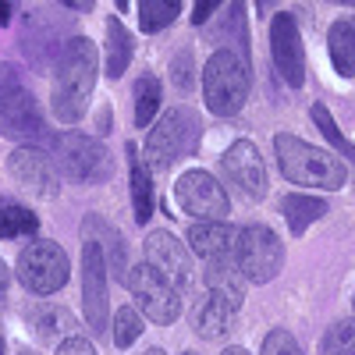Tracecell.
I'll return each mask as SVG.
<instances>
[{"label": "cell", "mask_w": 355, "mask_h": 355, "mask_svg": "<svg viewBox=\"0 0 355 355\" xmlns=\"http://www.w3.org/2000/svg\"><path fill=\"white\" fill-rule=\"evenodd\" d=\"M64 25L61 21H53L50 15H33L28 18V28H25V36H21V46H25V53L33 57V64H40V68H46L50 61L57 64V57H61V50H64Z\"/></svg>", "instance_id": "cell-16"}, {"label": "cell", "mask_w": 355, "mask_h": 355, "mask_svg": "<svg viewBox=\"0 0 355 355\" xmlns=\"http://www.w3.org/2000/svg\"><path fill=\"white\" fill-rule=\"evenodd\" d=\"M259 355H302V348L288 331H270L263 338V352Z\"/></svg>", "instance_id": "cell-33"}, {"label": "cell", "mask_w": 355, "mask_h": 355, "mask_svg": "<svg viewBox=\"0 0 355 355\" xmlns=\"http://www.w3.org/2000/svg\"><path fill=\"white\" fill-rule=\"evenodd\" d=\"M146 355H167V352H160V348H150V352H146Z\"/></svg>", "instance_id": "cell-42"}, {"label": "cell", "mask_w": 355, "mask_h": 355, "mask_svg": "<svg viewBox=\"0 0 355 355\" xmlns=\"http://www.w3.org/2000/svg\"><path fill=\"white\" fill-rule=\"evenodd\" d=\"M224 40L231 36V46L227 50H234V53H242L245 61H249V33H245V0H234L231 4V11H227V25H224V33H220Z\"/></svg>", "instance_id": "cell-31"}, {"label": "cell", "mask_w": 355, "mask_h": 355, "mask_svg": "<svg viewBox=\"0 0 355 355\" xmlns=\"http://www.w3.org/2000/svg\"><path fill=\"white\" fill-rule=\"evenodd\" d=\"M220 174H224V182L249 202L266 196V167H263L256 142H249V139H239L220 157Z\"/></svg>", "instance_id": "cell-12"}, {"label": "cell", "mask_w": 355, "mask_h": 355, "mask_svg": "<svg viewBox=\"0 0 355 355\" xmlns=\"http://www.w3.org/2000/svg\"><path fill=\"white\" fill-rule=\"evenodd\" d=\"M57 355H96L93 341L82 338V334H68L61 345H57Z\"/></svg>", "instance_id": "cell-34"}, {"label": "cell", "mask_w": 355, "mask_h": 355, "mask_svg": "<svg viewBox=\"0 0 355 355\" xmlns=\"http://www.w3.org/2000/svg\"><path fill=\"white\" fill-rule=\"evenodd\" d=\"M50 150H53V160L61 167V174L78 185H100L110 178V153L93 135L61 132L50 139Z\"/></svg>", "instance_id": "cell-5"}, {"label": "cell", "mask_w": 355, "mask_h": 355, "mask_svg": "<svg viewBox=\"0 0 355 355\" xmlns=\"http://www.w3.org/2000/svg\"><path fill=\"white\" fill-rule=\"evenodd\" d=\"M234 239H239V231H234L227 220H196L189 227V249L202 259L210 256H231L234 252Z\"/></svg>", "instance_id": "cell-18"}, {"label": "cell", "mask_w": 355, "mask_h": 355, "mask_svg": "<svg viewBox=\"0 0 355 355\" xmlns=\"http://www.w3.org/2000/svg\"><path fill=\"white\" fill-rule=\"evenodd\" d=\"M281 214L288 220V231L299 239V234H306L320 217H327V202H323L320 196H306V192H291L281 199Z\"/></svg>", "instance_id": "cell-20"}, {"label": "cell", "mask_w": 355, "mask_h": 355, "mask_svg": "<svg viewBox=\"0 0 355 355\" xmlns=\"http://www.w3.org/2000/svg\"><path fill=\"white\" fill-rule=\"evenodd\" d=\"M128 185H132L135 224H146L153 217V182H150V167L135 153V146H128Z\"/></svg>", "instance_id": "cell-21"}, {"label": "cell", "mask_w": 355, "mask_h": 355, "mask_svg": "<svg viewBox=\"0 0 355 355\" xmlns=\"http://www.w3.org/2000/svg\"><path fill=\"white\" fill-rule=\"evenodd\" d=\"M274 4H277V0H256V11H259V15H270Z\"/></svg>", "instance_id": "cell-39"}, {"label": "cell", "mask_w": 355, "mask_h": 355, "mask_svg": "<svg viewBox=\"0 0 355 355\" xmlns=\"http://www.w3.org/2000/svg\"><path fill=\"white\" fill-rule=\"evenodd\" d=\"M220 355H249V352H245V348H224Z\"/></svg>", "instance_id": "cell-40"}, {"label": "cell", "mask_w": 355, "mask_h": 355, "mask_svg": "<svg viewBox=\"0 0 355 355\" xmlns=\"http://www.w3.org/2000/svg\"><path fill=\"white\" fill-rule=\"evenodd\" d=\"M8 174L15 178L21 189L36 192L43 199L57 196V160L46 150L33 146V142H21L18 150L8 157Z\"/></svg>", "instance_id": "cell-15"}, {"label": "cell", "mask_w": 355, "mask_h": 355, "mask_svg": "<svg viewBox=\"0 0 355 355\" xmlns=\"http://www.w3.org/2000/svg\"><path fill=\"white\" fill-rule=\"evenodd\" d=\"M110 334H114V345L117 348H132L142 338V309H135V306L117 309L114 313V323H110Z\"/></svg>", "instance_id": "cell-30"}, {"label": "cell", "mask_w": 355, "mask_h": 355, "mask_svg": "<svg viewBox=\"0 0 355 355\" xmlns=\"http://www.w3.org/2000/svg\"><path fill=\"white\" fill-rule=\"evenodd\" d=\"M178 15H182V0H139V28L142 33H160Z\"/></svg>", "instance_id": "cell-27"}, {"label": "cell", "mask_w": 355, "mask_h": 355, "mask_svg": "<svg viewBox=\"0 0 355 355\" xmlns=\"http://www.w3.org/2000/svg\"><path fill=\"white\" fill-rule=\"evenodd\" d=\"M107 78H121L132 64V53H135V43H132V33L121 25V18H107Z\"/></svg>", "instance_id": "cell-23"}, {"label": "cell", "mask_w": 355, "mask_h": 355, "mask_svg": "<svg viewBox=\"0 0 355 355\" xmlns=\"http://www.w3.org/2000/svg\"><path fill=\"white\" fill-rule=\"evenodd\" d=\"M323 355H355V320H341L323 334Z\"/></svg>", "instance_id": "cell-32"}, {"label": "cell", "mask_w": 355, "mask_h": 355, "mask_svg": "<svg viewBox=\"0 0 355 355\" xmlns=\"http://www.w3.org/2000/svg\"><path fill=\"white\" fill-rule=\"evenodd\" d=\"M178 202L192 220H224L227 217V192L210 171H185L178 178Z\"/></svg>", "instance_id": "cell-11"}, {"label": "cell", "mask_w": 355, "mask_h": 355, "mask_svg": "<svg viewBox=\"0 0 355 355\" xmlns=\"http://www.w3.org/2000/svg\"><path fill=\"white\" fill-rule=\"evenodd\" d=\"M309 114H313L316 128L323 132V139H327V142L334 146V150H338V153H341V157H345V160H348V164L355 167V146H352V142H348V139L341 135V128H338V121L331 117V110L323 107V103H313V110H309Z\"/></svg>", "instance_id": "cell-29"}, {"label": "cell", "mask_w": 355, "mask_h": 355, "mask_svg": "<svg viewBox=\"0 0 355 355\" xmlns=\"http://www.w3.org/2000/svg\"><path fill=\"white\" fill-rule=\"evenodd\" d=\"M18 355H36V352H33V348H25V352H18Z\"/></svg>", "instance_id": "cell-44"}, {"label": "cell", "mask_w": 355, "mask_h": 355, "mask_svg": "<svg viewBox=\"0 0 355 355\" xmlns=\"http://www.w3.org/2000/svg\"><path fill=\"white\" fill-rule=\"evenodd\" d=\"M199 132H202V125H199L196 110L171 107L150 128V135H146V164H150L153 171H167L171 164H178L185 153L196 150Z\"/></svg>", "instance_id": "cell-4"}, {"label": "cell", "mask_w": 355, "mask_h": 355, "mask_svg": "<svg viewBox=\"0 0 355 355\" xmlns=\"http://www.w3.org/2000/svg\"><path fill=\"white\" fill-rule=\"evenodd\" d=\"M96 75H100L96 46L85 36H71L53 64V93H50V110L61 125L82 121L89 96H93Z\"/></svg>", "instance_id": "cell-1"}, {"label": "cell", "mask_w": 355, "mask_h": 355, "mask_svg": "<svg viewBox=\"0 0 355 355\" xmlns=\"http://www.w3.org/2000/svg\"><path fill=\"white\" fill-rule=\"evenodd\" d=\"M202 281H206V288H210V295L224 299L231 309H239V306L245 302V284H249V277L242 274V266L234 263V252H231V256H210V259H206Z\"/></svg>", "instance_id": "cell-17"}, {"label": "cell", "mask_w": 355, "mask_h": 355, "mask_svg": "<svg viewBox=\"0 0 355 355\" xmlns=\"http://www.w3.org/2000/svg\"><path fill=\"white\" fill-rule=\"evenodd\" d=\"M331 4H355V0H331Z\"/></svg>", "instance_id": "cell-43"}, {"label": "cell", "mask_w": 355, "mask_h": 355, "mask_svg": "<svg viewBox=\"0 0 355 355\" xmlns=\"http://www.w3.org/2000/svg\"><path fill=\"white\" fill-rule=\"evenodd\" d=\"M160 100H164V89L153 75H142L132 89V117H135V128H150L153 117L160 114Z\"/></svg>", "instance_id": "cell-25"}, {"label": "cell", "mask_w": 355, "mask_h": 355, "mask_svg": "<svg viewBox=\"0 0 355 355\" xmlns=\"http://www.w3.org/2000/svg\"><path fill=\"white\" fill-rule=\"evenodd\" d=\"M0 355H4V334H0Z\"/></svg>", "instance_id": "cell-45"}, {"label": "cell", "mask_w": 355, "mask_h": 355, "mask_svg": "<svg viewBox=\"0 0 355 355\" xmlns=\"http://www.w3.org/2000/svg\"><path fill=\"white\" fill-rule=\"evenodd\" d=\"M274 153L277 167L291 185H306V189H323V192H338L345 189V164L331 157L327 150H316L299 135H274Z\"/></svg>", "instance_id": "cell-2"}, {"label": "cell", "mask_w": 355, "mask_h": 355, "mask_svg": "<svg viewBox=\"0 0 355 355\" xmlns=\"http://www.w3.org/2000/svg\"><path fill=\"white\" fill-rule=\"evenodd\" d=\"M28 327L36 331L40 341H64L75 331V316L61 306H36L28 309Z\"/></svg>", "instance_id": "cell-24"}, {"label": "cell", "mask_w": 355, "mask_h": 355, "mask_svg": "<svg viewBox=\"0 0 355 355\" xmlns=\"http://www.w3.org/2000/svg\"><path fill=\"white\" fill-rule=\"evenodd\" d=\"M327 50H331V61H334V71L352 78L355 75V15L348 18H338L327 33Z\"/></svg>", "instance_id": "cell-22"}, {"label": "cell", "mask_w": 355, "mask_h": 355, "mask_svg": "<svg viewBox=\"0 0 355 355\" xmlns=\"http://www.w3.org/2000/svg\"><path fill=\"white\" fill-rule=\"evenodd\" d=\"M85 227L103 234V245H100V249H103V256H107V266H110V270H117V274L132 270V266H128V256H125L128 249H125V242H121V234H117V231H114L107 220H100V217H89V220H85ZM125 277H128V274H125Z\"/></svg>", "instance_id": "cell-28"}, {"label": "cell", "mask_w": 355, "mask_h": 355, "mask_svg": "<svg viewBox=\"0 0 355 355\" xmlns=\"http://www.w3.org/2000/svg\"><path fill=\"white\" fill-rule=\"evenodd\" d=\"M185 355H192V352H185Z\"/></svg>", "instance_id": "cell-46"}, {"label": "cell", "mask_w": 355, "mask_h": 355, "mask_svg": "<svg viewBox=\"0 0 355 355\" xmlns=\"http://www.w3.org/2000/svg\"><path fill=\"white\" fill-rule=\"evenodd\" d=\"M146 263H150L164 281H171L178 291L192 288V256H189V245L178 242L171 231H150V239H146Z\"/></svg>", "instance_id": "cell-14"}, {"label": "cell", "mask_w": 355, "mask_h": 355, "mask_svg": "<svg viewBox=\"0 0 355 355\" xmlns=\"http://www.w3.org/2000/svg\"><path fill=\"white\" fill-rule=\"evenodd\" d=\"M71 277V259L68 252L50 242V239H40V242H28L18 256V281L33 291V295H53L61 291Z\"/></svg>", "instance_id": "cell-6"}, {"label": "cell", "mask_w": 355, "mask_h": 355, "mask_svg": "<svg viewBox=\"0 0 355 355\" xmlns=\"http://www.w3.org/2000/svg\"><path fill=\"white\" fill-rule=\"evenodd\" d=\"M11 21V0H0V25Z\"/></svg>", "instance_id": "cell-37"}, {"label": "cell", "mask_w": 355, "mask_h": 355, "mask_svg": "<svg viewBox=\"0 0 355 355\" xmlns=\"http://www.w3.org/2000/svg\"><path fill=\"white\" fill-rule=\"evenodd\" d=\"M234 263L242 266L249 284H266L281 274L284 245L266 224H245L234 239Z\"/></svg>", "instance_id": "cell-7"}, {"label": "cell", "mask_w": 355, "mask_h": 355, "mask_svg": "<svg viewBox=\"0 0 355 355\" xmlns=\"http://www.w3.org/2000/svg\"><path fill=\"white\" fill-rule=\"evenodd\" d=\"M107 256L96 239H85L82 245V313L93 334H107L110 306H107Z\"/></svg>", "instance_id": "cell-10"}, {"label": "cell", "mask_w": 355, "mask_h": 355, "mask_svg": "<svg viewBox=\"0 0 355 355\" xmlns=\"http://www.w3.org/2000/svg\"><path fill=\"white\" fill-rule=\"evenodd\" d=\"M40 217L25 210L21 202L0 196V239H21V234H36Z\"/></svg>", "instance_id": "cell-26"}, {"label": "cell", "mask_w": 355, "mask_h": 355, "mask_svg": "<svg viewBox=\"0 0 355 355\" xmlns=\"http://www.w3.org/2000/svg\"><path fill=\"white\" fill-rule=\"evenodd\" d=\"M114 4H117V8H121V11H125V8H128V0H114Z\"/></svg>", "instance_id": "cell-41"}, {"label": "cell", "mask_w": 355, "mask_h": 355, "mask_svg": "<svg viewBox=\"0 0 355 355\" xmlns=\"http://www.w3.org/2000/svg\"><path fill=\"white\" fill-rule=\"evenodd\" d=\"M64 8H71V11H89L93 8V0H61Z\"/></svg>", "instance_id": "cell-36"}, {"label": "cell", "mask_w": 355, "mask_h": 355, "mask_svg": "<svg viewBox=\"0 0 355 355\" xmlns=\"http://www.w3.org/2000/svg\"><path fill=\"white\" fill-rule=\"evenodd\" d=\"M217 8H220V0H196V4H192V21L206 25V18H210Z\"/></svg>", "instance_id": "cell-35"}, {"label": "cell", "mask_w": 355, "mask_h": 355, "mask_svg": "<svg viewBox=\"0 0 355 355\" xmlns=\"http://www.w3.org/2000/svg\"><path fill=\"white\" fill-rule=\"evenodd\" d=\"M202 96L217 117L239 114L249 100V61L242 53L220 46L202 68Z\"/></svg>", "instance_id": "cell-3"}, {"label": "cell", "mask_w": 355, "mask_h": 355, "mask_svg": "<svg viewBox=\"0 0 355 355\" xmlns=\"http://www.w3.org/2000/svg\"><path fill=\"white\" fill-rule=\"evenodd\" d=\"M270 57H274L277 75L291 89L306 85V50H302V36H299V21L288 11H277V18L270 21Z\"/></svg>", "instance_id": "cell-13"}, {"label": "cell", "mask_w": 355, "mask_h": 355, "mask_svg": "<svg viewBox=\"0 0 355 355\" xmlns=\"http://www.w3.org/2000/svg\"><path fill=\"white\" fill-rule=\"evenodd\" d=\"M192 323H196V334L202 341H220L231 334V323H234V309L217 299V295H210V299H202L192 313Z\"/></svg>", "instance_id": "cell-19"}, {"label": "cell", "mask_w": 355, "mask_h": 355, "mask_svg": "<svg viewBox=\"0 0 355 355\" xmlns=\"http://www.w3.org/2000/svg\"><path fill=\"white\" fill-rule=\"evenodd\" d=\"M125 284L135 295V306L142 309L146 320L167 327V323H174L178 316H182V291H178L171 281H164L150 263L132 266V274L125 277Z\"/></svg>", "instance_id": "cell-8"}, {"label": "cell", "mask_w": 355, "mask_h": 355, "mask_svg": "<svg viewBox=\"0 0 355 355\" xmlns=\"http://www.w3.org/2000/svg\"><path fill=\"white\" fill-rule=\"evenodd\" d=\"M0 135L15 142H43L50 135L40 100L21 82L11 89H0Z\"/></svg>", "instance_id": "cell-9"}, {"label": "cell", "mask_w": 355, "mask_h": 355, "mask_svg": "<svg viewBox=\"0 0 355 355\" xmlns=\"http://www.w3.org/2000/svg\"><path fill=\"white\" fill-rule=\"evenodd\" d=\"M8 281H11V270H8V263H4V259H0V291H4V288H8Z\"/></svg>", "instance_id": "cell-38"}]
</instances>
